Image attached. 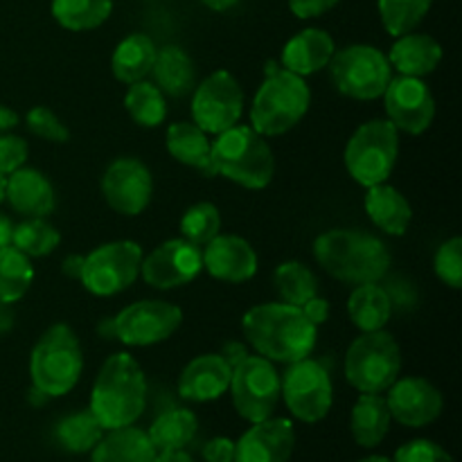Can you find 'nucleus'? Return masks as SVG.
Masks as SVG:
<instances>
[{
  "mask_svg": "<svg viewBox=\"0 0 462 462\" xmlns=\"http://www.w3.org/2000/svg\"><path fill=\"white\" fill-rule=\"evenodd\" d=\"M244 334L257 355L278 364H296L314 352L319 328L305 311L289 302H266L248 310L242 319Z\"/></svg>",
  "mask_w": 462,
  "mask_h": 462,
  "instance_id": "1",
  "label": "nucleus"
},
{
  "mask_svg": "<svg viewBox=\"0 0 462 462\" xmlns=\"http://www.w3.org/2000/svg\"><path fill=\"white\" fill-rule=\"evenodd\" d=\"M144 406L147 379L138 361L126 352L108 356L90 393V413L95 420L104 431L129 427L144 413Z\"/></svg>",
  "mask_w": 462,
  "mask_h": 462,
  "instance_id": "2",
  "label": "nucleus"
},
{
  "mask_svg": "<svg viewBox=\"0 0 462 462\" xmlns=\"http://www.w3.org/2000/svg\"><path fill=\"white\" fill-rule=\"evenodd\" d=\"M314 257L332 278L347 284L379 282L391 269V251L364 230H328L314 242Z\"/></svg>",
  "mask_w": 462,
  "mask_h": 462,
  "instance_id": "3",
  "label": "nucleus"
},
{
  "mask_svg": "<svg viewBox=\"0 0 462 462\" xmlns=\"http://www.w3.org/2000/svg\"><path fill=\"white\" fill-rule=\"evenodd\" d=\"M311 104L305 79L275 61L266 63V79L251 104L253 129L260 135H282L305 117Z\"/></svg>",
  "mask_w": 462,
  "mask_h": 462,
  "instance_id": "4",
  "label": "nucleus"
},
{
  "mask_svg": "<svg viewBox=\"0 0 462 462\" xmlns=\"http://www.w3.org/2000/svg\"><path fill=\"white\" fill-rule=\"evenodd\" d=\"M210 162L215 176H226L248 189H262L271 183L275 171L273 152L264 135L253 126L235 125L219 134L210 147Z\"/></svg>",
  "mask_w": 462,
  "mask_h": 462,
  "instance_id": "5",
  "label": "nucleus"
},
{
  "mask_svg": "<svg viewBox=\"0 0 462 462\" xmlns=\"http://www.w3.org/2000/svg\"><path fill=\"white\" fill-rule=\"evenodd\" d=\"M84 370V355L77 334L57 323L39 338L30 356L34 391L43 397H61L77 386Z\"/></svg>",
  "mask_w": 462,
  "mask_h": 462,
  "instance_id": "6",
  "label": "nucleus"
},
{
  "mask_svg": "<svg viewBox=\"0 0 462 462\" xmlns=\"http://www.w3.org/2000/svg\"><path fill=\"white\" fill-rule=\"evenodd\" d=\"M402 350L388 332H364L346 355V379L359 393H383L397 382Z\"/></svg>",
  "mask_w": 462,
  "mask_h": 462,
  "instance_id": "7",
  "label": "nucleus"
},
{
  "mask_svg": "<svg viewBox=\"0 0 462 462\" xmlns=\"http://www.w3.org/2000/svg\"><path fill=\"white\" fill-rule=\"evenodd\" d=\"M400 153V131L391 120H370L355 131L346 147V167L364 188L386 183Z\"/></svg>",
  "mask_w": 462,
  "mask_h": 462,
  "instance_id": "8",
  "label": "nucleus"
},
{
  "mask_svg": "<svg viewBox=\"0 0 462 462\" xmlns=\"http://www.w3.org/2000/svg\"><path fill=\"white\" fill-rule=\"evenodd\" d=\"M329 77L338 93L352 99H377L391 81V63L373 45H347L329 59Z\"/></svg>",
  "mask_w": 462,
  "mask_h": 462,
  "instance_id": "9",
  "label": "nucleus"
},
{
  "mask_svg": "<svg viewBox=\"0 0 462 462\" xmlns=\"http://www.w3.org/2000/svg\"><path fill=\"white\" fill-rule=\"evenodd\" d=\"M230 393L237 413L248 422H262L273 415L280 397H282V382L264 356H244L230 374Z\"/></svg>",
  "mask_w": 462,
  "mask_h": 462,
  "instance_id": "10",
  "label": "nucleus"
},
{
  "mask_svg": "<svg viewBox=\"0 0 462 462\" xmlns=\"http://www.w3.org/2000/svg\"><path fill=\"white\" fill-rule=\"evenodd\" d=\"M143 264V246L129 239L108 242L84 257L79 282L93 296H116L135 282Z\"/></svg>",
  "mask_w": 462,
  "mask_h": 462,
  "instance_id": "11",
  "label": "nucleus"
},
{
  "mask_svg": "<svg viewBox=\"0 0 462 462\" xmlns=\"http://www.w3.org/2000/svg\"><path fill=\"white\" fill-rule=\"evenodd\" d=\"M280 382H282L284 404L300 422H320L332 409V379L319 361L307 356L296 364H289L287 373Z\"/></svg>",
  "mask_w": 462,
  "mask_h": 462,
  "instance_id": "12",
  "label": "nucleus"
},
{
  "mask_svg": "<svg viewBox=\"0 0 462 462\" xmlns=\"http://www.w3.org/2000/svg\"><path fill=\"white\" fill-rule=\"evenodd\" d=\"M242 113L244 90L228 70L212 72L194 90L192 120L206 134H224L242 120Z\"/></svg>",
  "mask_w": 462,
  "mask_h": 462,
  "instance_id": "13",
  "label": "nucleus"
},
{
  "mask_svg": "<svg viewBox=\"0 0 462 462\" xmlns=\"http://www.w3.org/2000/svg\"><path fill=\"white\" fill-rule=\"evenodd\" d=\"M183 323L180 307L165 300L134 302L113 319V334L131 347H147L167 341Z\"/></svg>",
  "mask_w": 462,
  "mask_h": 462,
  "instance_id": "14",
  "label": "nucleus"
},
{
  "mask_svg": "<svg viewBox=\"0 0 462 462\" xmlns=\"http://www.w3.org/2000/svg\"><path fill=\"white\" fill-rule=\"evenodd\" d=\"M382 97L388 120L397 131L420 135L431 126L436 116V99L420 77H391Z\"/></svg>",
  "mask_w": 462,
  "mask_h": 462,
  "instance_id": "15",
  "label": "nucleus"
},
{
  "mask_svg": "<svg viewBox=\"0 0 462 462\" xmlns=\"http://www.w3.org/2000/svg\"><path fill=\"white\" fill-rule=\"evenodd\" d=\"M102 194L108 206L120 215H140L152 201V171L138 158H117L104 171Z\"/></svg>",
  "mask_w": 462,
  "mask_h": 462,
  "instance_id": "16",
  "label": "nucleus"
},
{
  "mask_svg": "<svg viewBox=\"0 0 462 462\" xmlns=\"http://www.w3.org/2000/svg\"><path fill=\"white\" fill-rule=\"evenodd\" d=\"M203 269L201 248L188 239H170L140 264L144 282L153 289H176L192 282Z\"/></svg>",
  "mask_w": 462,
  "mask_h": 462,
  "instance_id": "17",
  "label": "nucleus"
},
{
  "mask_svg": "<svg viewBox=\"0 0 462 462\" xmlns=\"http://www.w3.org/2000/svg\"><path fill=\"white\" fill-rule=\"evenodd\" d=\"M391 418L411 429L427 427L436 422L442 413V393L422 377H404L388 388L386 397Z\"/></svg>",
  "mask_w": 462,
  "mask_h": 462,
  "instance_id": "18",
  "label": "nucleus"
},
{
  "mask_svg": "<svg viewBox=\"0 0 462 462\" xmlns=\"http://www.w3.org/2000/svg\"><path fill=\"white\" fill-rule=\"evenodd\" d=\"M296 447L291 420H262L235 442L233 462H289Z\"/></svg>",
  "mask_w": 462,
  "mask_h": 462,
  "instance_id": "19",
  "label": "nucleus"
},
{
  "mask_svg": "<svg viewBox=\"0 0 462 462\" xmlns=\"http://www.w3.org/2000/svg\"><path fill=\"white\" fill-rule=\"evenodd\" d=\"M203 269L224 282H246L257 273V255L246 239L237 235H217L201 253Z\"/></svg>",
  "mask_w": 462,
  "mask_h": 462,
  "instance_id": "20",
  "label": "nucleus"
},
{
  "mask_svg": "<svg viewBox=\"0 0 462 462\" xmlns=\"http://www.w3.org/2000/svg\"><path fill=\"white\" fill-rule=\"evenodd\" d=\"M233 368L221 355H201L189 361L179 377V395L188 402L219 400L230 386Z\"/></svg>",
  "mask_w": 462,
  "mask_h": 462,
  "instance_id": "21",
  "label": "nucleus"
},
{
  "mask_svg": "<svg viewBox=\"0 0 462 462\" xmlns=\"http://www.w3.org/2000/svg\"><path fill=\"white\" fill-rule=\"evenodd\" d=\"M5 199L23 217H48L54 210L52 183L32 167H21L7 176Z\"/></svg>",
  "mask_w": 462,
  "mask_h": 462,
  "instance_id": "22",
  "label": "nucleus"
},
{
  "mask_svg": "<svg viewBox=\"0 0 462 462\" xmlns=\"http://www.w3.org/2000/svg\"><path fill=\"white\" fill-rule=\"evenodd\" d=\"M334 52H337V45H334L329 32L310 27L287 41L282 50V68L298 77L314 75V72L328 68Z\"/></svg>",
  "mask_w": 462,
  "mask_h": 462,
  "instance_id": "23",
  "label": "nucleus"
},
{
  "mask_svg": "<svg viewBox=\"0 0 462 462\" xmlns=\"http://www.w3.org/2000/svg\"><path fill=\"white\" fill-rule=\"evenodd\" d=\"M442 48L433 36L429 34H402L397 36V43L393 45L388 63L395 68L400 75L406 77H427L440 66Z\"/></svg>",
  "mask_w": 462,
  "mask_h": 462,
  "instance_id": "24",
  "label": "nucleus"
},
{
  "mask_svg": "<svg viewBox=\"0 0 462 462\" xmlns=\"http://www.w3.org/2000/svg\"><path fill=\"white\" fill-rule=\"evenodd\" d=\"M365 212L377 228H382L388 235H395V237H402L409 230L411 219H413V208H411L409 199L400 189L386 183L368 188Z\"/></svg>",
  "mask_w": 462,
  "mask_h": 462,
  "instance_id": "25",
  "label": "nucleus"
},
{
  "mask_svg": "<svg viewBox=\"0 0 462 462\" xmlns=\"http://www.w3.org/2000/svg\"><path fill=\"white\" fill-rule=\"evenodd\" d=\"M90 462H153L156 449L149 440L147 431L135 429L134 424L120 429H111L108 436L90 451Z\"/></svg>",
  "mask_w": 462,
  "mask_h": 462,
  "instance_id": "26",
  "label": "nucleus"
},
{
  "mask_svg": "<svg viewBox=\"0 0 462 462\" xmlns=\"http://www.w3.org/2000/svg\"><path fill=\"white\" fill-rule=\"evenodd\" d=\"M391 420L386 397H382L379 393H361L350 413L352 438L364 449H373V447L382 445V440L386 438Z\"/></svg>",
  "mask_w": 462,
  "mask_h": 462,
  "instance_id": "27",
  "label": "nucleus"
},
{
  "mask_svg": "<svg viewBox=\"0 0 462 462\" xmlns=\"http://www.w3.org/2000/svg\"><path fill=\"white\" fill-rule=\"evenodd\" d=\"M167 152L174 161L183 162V165L194 167V170L201 171L203 176L212 179L215 171H212L210 162V140H208L206 131L199 129L194 122H174L167 129Z\"/></svg>",
  "mask_w": 462,
  "mask_h": 462,
  "instance_id": "28",
  "label": "nucleus"
},
{
  "mask_svg": "<svg viewBox=\"0 0 462 462\" xmlns=\"http://www.w3.org/2000/svg\"><path fill=\"white\" fill-rule=\"evenodd\" d=\"M156 45L147 34H129L117 43L116 52L111 59V70L117 81L122 84H135L143 81L152 72L153 61H156Z\"/></svg>",
  "mask_w": 462,
  "mask_h": 462,
  "instance_id": "29",
  "label": "nucleus"
},
{
  "mask_svg": "<svg viewBox=\"0 0 462 462\" xmlns=\"http://www.w3.org/2000/svg\"><path fill=\"white\" fill-rule=\"evenodd\" d=\"M347 314L361 332H377L391 320V293L379 287L377 282L356 284L355 291L350 293V300H347Z\"/></svg>",
  "mask_w": 462,
  "mask_h": 462,
  "instance_id": "30",
  "label": "nucleus"
},
{
  "mask_svg": "<svg viewBox=\"0 0 462 462\" xmlns=\"http://www.w3.org/2000/svg\"><path fill=\"white\" fill-rule=\"evenodd\" d=\"M152 72L162 95L183 97L194 88V77H197L194 63L179 45H167V48L158 50Z\"/></svg>",
  "mask_w": 462,
  "mask_h": 462,
  "instance_id": "31",
  "label": "nucleus"
},
{
  "mask_svg": "<svg viewBox=\"0 0 462 462\" xmlns=\"http://www.w3.org/2000/svg\"><path fill=\"white\" fill-rule=\"evenodd\" d=\"M197 431H199V420L192 411L170 409L153 420L147 436L158 454V451L185 449V447L197 438Z\"/></svg>",
  "mask_w": 462,
  "mask_h": 462,
  "instance_id": "32",
  "label": "nucleus"
},
{
  "mask_svg": "<svg viewBox=\"0 0 462 462\" xmlns=\"http://www.w3.org/2000/svg\"><path fill=\"white\" fill-rule=\"evenodd\" d=\"M113 12L111 0H52V16L70 32H88L104 25Z\"/></svg>",
  "mask_w": 462,
  "mask_h": 462,
  "instance_id": "33",
  "label": "nucleus"
},
{
  "mask_svg": "<svg viewBox=\"0 0 462 462\" xmlns=\"http://www.w3.org/2000/svg\"><path fill=\"white\" fill-rule=\"evenodd\" d=\"M125 106L129 111L131 120L140 126H153L162 125L167 117V102L162 90L152 81H135L129 84V90L125 95Z\"/></svg>",
  "mask_w": 462,
  "mask_h": 462,
  "instance_id": "34",
  "label": "nucleus"
},
{
  "mask_svg": "<svg viewBox=\"0 0 462 462\" xmlns=\"http://www.w3.org/2000/svg\"><path fill=\"white\" fill-rule=\"evenodd\" d=\"M34 269L30 264V257L16 246L0 248V302L21 300L32 287Z\"/></svg>",
  "mask_w": 462,
  "mask_h": 462,
  "instance_id": "35",
  "label": "nucleus"
},
{
  "mask_svg": "<svg viewBox=\"0 0 462 462\" xmlns=\"http://www.w3.org/2000/svg\"><path fill=\"white\" fill-rule=\"evenodd\" d=\"M102 424L95 420L90 409L68 415V418H63L61 422L57 424V429H54L57 442L63 449L70 451V454H88V451H93V447L102 440Z\"/></svg>",
  "mask_w": 462,
  "mask_h": 462,
  "instance_id": "36",
  "label": "nucleus"
},
{
  "mask_svg": "<svg viewBox=\"0 0 462 462\" xmlns=\"http://www.w3.org/2000/svg\"><path fill=\"white\" fill-rule=\"evenodd\" d=\"M273 284L278 296L289 305L302 307L307 300L319 296V280L300 262H284L275 269Z\"/></svg>",
  "mask_w": 462,
  "mask_h": 462,
  "instance_id": "37",
  "label": "nucleus"
},
{
  "mask_svg": "<svg viewBox=\"0 0 462 462\" xmlns=\"http://www.w3.org/2000/svg\"><path fill=\"white\" fill-rule=\"evenodd\" d=\"M61 242V235L43 217H30L23 224L14 226L12 246L25 253L27 257H45Z\"/></svg>",
  "mask_w": 462,
  "mask_h": 462,
  "instance_id": "38",
  "label": "nucleus"
},
{
  "mask_svg": "<svg viewBox=\"0 0 462 462\" xmlns=\"http://www.w3.org/2000/svg\"><path fill=\"white\" fill-rule=\"evenodd\" d=\"M433 0H379V16L391 36L413 32L431 9Z\"/></svg>",
  "mask_w": 462,
  "mask_h": 462,
  "instance_id": "39",
  "label": "nucleus"
},
{
  "mask_svg": "<svg viewBox=\"0 0 462 462\" xmlns=\"http://www.w3.org/2000/svg\"><path fill=\"white\" fill-rule=\"evenodd\" d=\"M221 230V215L217 210V206L212 203L201 201L194 203L192 208H188V212L180 219V233L183 239L197 244V246H206L210 239H215Z\"/></svg>",
  "mask_w": 462,
  "mask_h": 462,
  "instance_id": "40",
  "label": "nucleus"
},
{
  "mask_svg": "<svg viewBox=\"0 0 462 462\" xmlns=\"http://www.w3.org/2000/svg\"><path fill=\"white\" fill-rule=\"evenodd\" d=\"M25 125L32 134L48 140V143L63 144L70 140V131H68V126L63 125V122L57 117V113L48 106L32 108V111L25 116Z\"/></svg>",
  "mask_w": 462,
  "mask_h": 462,
  "instance_id": "41",
  "label": "nucleus"
},
{
  "mask_svg": "<svg viewBox=\"0 0 462 462\" xmlns=\"http://www.w3.org/2000/svg\"><path fill=\"white\" fill-rule=\"evenodd\" d=\"M436 275L451 289L462 287V239L454 237L442 244L436 253Z\"/></svg>",
  "mask_w": 462,
  "mask_h": 462,
  "instance_id": "42",
  "label": "nucleus"
},
{
  "mask_svg": "<svg viewBox=\"0 0 462 462\" xmlns=\"http://www.w3.org/2000/svg\"><path fill=\"white\" fill-rule=\"evenodd\" d=\"M393 462H456L449 451L431 440H411L395 451Z\"/></svg>",
  "mask_w": 462,
  "mask_h": 462,
  "instance_id": "43",
  "label": "nucleus"
},
{
  "mask_svg": "<svg viewBox=\"0 0 462 462\" xmlns=\"http://www.w3.org/2000/svg\"><path fill=\"white\" fill-rule=\"evenodd\" d=\"M30 147L18 135H3L0 138V174L9 176L12 171L21 170L27 161Z\"/></svg>",
  "mask_w": 462,
  "mask_h": 462,
  "instance_id": "44",
  "label": "nucleus"
},
{
  "mask_svg": "<svg viewBox=\"0 0 462 462\" xmlns=\"http://www.w3.org/2000/svg\"><path fill=\"white\" fill-rule=\"evenodd\" d=\"M203 460L206 462H233L235 442L230 438H212L203 445Z\"/></svg>",
  "mask_w": 462,
  "mask_h": 462,
  "instance_id": "45",
  "label": "nucleus"
},
{
  "mask_svg": "<svg viewBox=\"0 0 462 462\" xmlns=\"http://www.w3.org/2000/svg\"><path fill=\"white\" fill-rule=\"evenodd\" d=\"M337 3L338 0H289V7L298 18H316L329 12Z\"/></svg>",
  "mask_w": 462,
  "mask_h": 462,
  "instance_id": "46",
  "label": "nucleus"
},
{
  "mask_svg": "<svg viewBox=\"0 0 462 462\" xmlns=\"http://www.w3.org/2000/svg\"><path fill=\"white\" fill-rule=\"evenodd\" d=\"M300 310L305 311L307 319H310L311 323H314L316 328H319V325H323L325 320H328V316H329V302L325 300V298L314 296V298H311V300H307L305 305L300 307Z\"/></svg>",
  "mask_w": 462,
  "mask_h": 462,
  "instance_id": "47",
  "label": "nucleus"
},
{
  "mask_svg": "<svg viewBox=\"0 0 462 462\" xmlns=\"http://www.w3.org/2000/svg\"><path fill=\"white\" fill-rule=\"evenodd\" d=\"M221 356L228 361L230 368H235V365H237L239 361L244 359V356H248V352H246V347L242 346V343L230 341V343H226V346H224V352H221Z\"/></svg>",
  "mask_w": 462,
  "mask_h": 462,
  "instance_id": "48",
  "label": "nucleus"
},
{
  "mask_svg": "<svg viewBox=\"0 0 462 462\" xmlns=\"http://www.w3.org/2000/svg\"><path fill=\"white\" fill-rule=\"evenodd\" d=\"M153 462H194V458L185 449H170V451H158Z\"/></svg>",
  "mask_w": 462,
  "mask_h": 462,
  "instance_id": "49",
  "label": "nucleus"
},
{
  "mask_svg": "<svg viewBox=\"0 0 462 462\" xmlns=\"http://www.w3.org/2000/svg\"><path fill=\"white\" fill-rule=\"evenodd\" d=\"M18 125V113L0 104V131H12Z\"/></svg>",
  "mask_w": 462,
  "mask_h": 462,
  "instance_id": "50",
  "label": "nucleus"
},
{
  "mask_svg": "<svg viewBox=\"0 0 462 462\" xmlns=\"http://www.w3.org/2000/svg\"><path fill=\"white\" fill-rule=\"evenodd\" d=\"M81 264H84V257H81V255L66 257V262H63V273H68V275H70V278L79 280Z\"/></svg>",
  "mask_w": 462,
  "mask_h": 462,
  "instance_id": "51",
  "label": "nucleus"
},
{
  "mask_svg": "<svg viewBox=\"0 0 462 462\" xmlns=\"http://www.w3.org/2000/svg\"><path fill=\"white\" fill-rule=\"evenodd\" d=\"M12 233H14V226L7 217H0V248L9 246L12 244Z\"/></svg>",
  "mask_w": 462,
  "mask_h": 462,
  "instance_id": "52",
  "label": "nucleus"
},
{
  "mask_svg": "<svg viewBox=\"0 0 462 462\" xmlns=\"http://www.w3.org/2000/svg\"><path fill=\"white\" fill-rule=\"evenodd\" d=\"M201 3L206 5L208 9H212V12H228V9H233L239 0H201Z\"/></svg>",
  "mask_w": 462,
  "mask_h": 462,
  "instance_id": "53",
  "label": "nucleus"
},
{
  "mask_svg": "<svg viewBox=\"0 0 462 462\" xmlns=\"http://www.w3.org/2000/svg\"><path fill=\"white\" fill-rule=\"evenodd\" d=\"M356 462H393V460L386 458V456H368V458H361Z\"/></svg>",
  "mask_w": 462,
  "mask_h": 462,
  "instance_id": "54",
  "label": "nucleus"
},
{
  "mask_svg": "<svg viewBox=\"0 0 462 462\" xmlns=\"http://www.w3.org/2000/svg\"><path fill=\"white\" fill-rule=\"evenodd\" d=\"M5 180H7V176L0 174V203H3V199H5Z\"/></svg>",
  "mask_w": 462,
  "mask_h": 462,
  "instance_id": "55",
  "label": "nucleus"
}]
</instances>
